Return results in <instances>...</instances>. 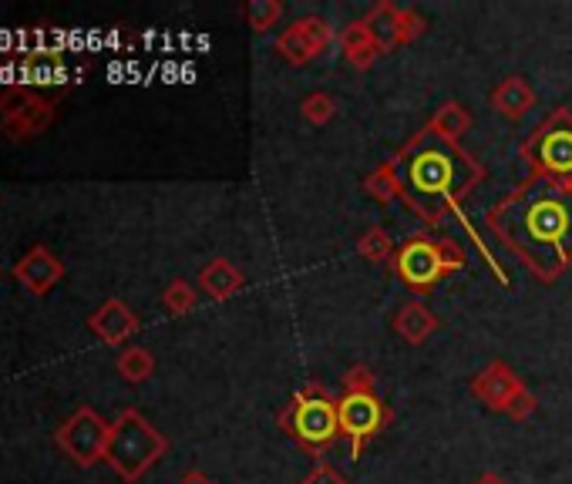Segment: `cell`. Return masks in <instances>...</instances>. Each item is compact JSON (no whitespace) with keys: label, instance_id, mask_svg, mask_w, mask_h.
<instances>
[{"label":"cell","instance_id":"obj_29","mask_svg":"<svg viewBox=\"0 0 572 484\" xmlns=\"http://www.w3.org/2000/svg\"><path fill=\"white\" fill-rule=\"evenodd\" d=\"M300 484H350L330 461H317L314 468H311V474H306Z\"/></svg>","mask_w":572,"mask_h":484},{"label":"cell","instance_id":"obj_33","mask_svg":"<svg viewBox=\"0 0 572 484\" xmlns=\"http://www.w3.org/2000/svg\"><path fill=\"white\" fill-rule=\"evenodd\" d=\"M562 186H565V189H569V192H572V179H569V182H562Z\"/></svg>","mask_w":572,"mask_h":484},{"label":"cell","instance_id":"obj_26","mask_svg":"<svg viewBox=\"0 0 572 484\" xmlns=\"http://www.w3.org/2000/svg\"><path fill=\"white\" fill-rule=\"evenodd\" d=\"M40 95H34L31 87H24V84H14V87H0V118H17V115H24L34 102H37Z\"/></svg>","mask_w":572,"mask_h":484},{"label":"cell","instance_id":"obj_3","mask_svg":"<svg viewBox=\"0 0 572 484\" xmlns=\"http://www.w3.org/2000/svg\"><path fill=\"white\" fill-rule=\"evenodd\" d=\"M280 430H287L290 441H296L303 451H311L317 461L337 445L340 437V414L337 398L320 383H303L290 404L277 414Z\"/></svg>","mask_w":572,"mask_h":484},{"label":"cell","instance_id":"obj_5","mask_svg":"<svg viewBox=\"0 0 572 484\" xmlns=\"http://www.w3.org/2000/svg\"><path fill=\"white\" fill-rule=\"evenodd\" d=\"M465 246L448 239V236H428V233H415L408 236L398 252H394L390 267L394 276H398L408 290L415 293H428L442 280L455 276L465 270Z\"/></svg>","mask_w":572,"mask_h":484},{"label":"cell","instance_id":"obj_6","mask_svg":"<svg viewBox=\"0 0 572 484\" xmlns=\"http://www.w3.org/2000/svg\"><path fill=\"white\" fill-rule=\"evenodd\" d=\"M518 158L525 162L533 179L569 182L572 179V111L556 108L542 118L518 145Z\"/></svg>","mask_w":572,"mask_h":484},{"label":"cell","instance_id":"obj_13","mask_svg":"<svg viewBox=\"0 0 572 484\" xmlns=\"http://www.w3.org/2000/svg\"><path fill=\"white\" fill-rule=\"evenodd\" d=\"M489 105L505 118V121H522L536 108V87L525 81L522 74L502 78L492 92H489Z\"/></svg>","mask_w":572,"mask_h":484},{"label":"cell","instance_id":"obj_22","mask_svg":"<svg viewBox=\"0 0 572 484\" xmlns=\"http://www.w3.org/2000/svg\"><path fill=\"white\" fill-rule=\"evenodd\" d=\"M354 246H358V256L367 259V262H387V259H394V252H398V243L390 239V233L384 226L364 229Z\"/></svg>","mask_w":572,"mask_h":484},{"label":"cell","instance_id":"obj_32","mask_svg":"<svg viewBox=\"0 0 572 484\" xmlns=\"http://www.w3.org/2000/svg\"><path fill=\"white\" fill-rule=\"evenodd\" d=\"M179 484H215V481H209L206 474H196V471H192V474H186Z\"/></svg>","mask_w":572,"mask_h":484},{"label":"cell","instance_id":"obj_4","mask_svg":"<svg viewBox=\"0 0 572 484\" xmlns=\"http://www.w3.org/2000/svg\"><path fill=\"white\" fill-rule=\"evenodd\" d=\"M165 455H168V437L136 408H125L112 421V441L105 461L125 484L142 481Z\"/></svg>","mask_w":572,"mask_h":484},{"label":"cell","instance_id":"obj_27","mask_svg":"<svg viewBox=\"0 0 572 484\" xmlns=\"http://www.w3.org/2000/svg\"><path fill=\"white\" fill-rule=\"evenodd\" d=\"M424 31H428V21L421 17V11L401 8V17H398V48H408V44H415Z\"/></svg>","mask_w":572,"mask_h":484},{"label":"cell","instance_id":"obj_11","mask_svg":"<svg viewBox=\"0 0 572 484\" xmlns=\"http://www.w3.org/2000/svg\"><path fill=\"white\" fill-rule=\"evenodd\" d=\"M65 276V267H61V259L48 249V246H34L27 249L21 259H17V267H14V280L34 293V296H44V293H51Z\"/></svg>","mask_w":572,"mask_h":484},{"label":"cell","instance_id":"obj_24","mask_svg":"<svg viewBox=\"0 0 572 484\" xmlns=\"http://www.w3.org/2000/svg\"><path fill=\"white\" fill-rule=\"evenodd\" d=\"M196 303H199V296H196V286H192L189 280H172V283L162 290V306H165L168 317H186V314H192Z\"/></svg>","mask_w":572,"mask_h":484},{"label":"cell","instance_id":"obj_23","mask_svg":"<svg viewBox=\"0 0 572 484\" xmlns=\"http://www.w3.org/2000/svg\"><path fill=\"white\" fill-rule=\"evenodd\" d=\"M283 0H249V4L243 8V14H246V24H249V31L253 34H267V31H273L280 21H283Z\"/></svg>","mask_w":572,"mask_h":484},{"label":"cell","instance_id":"obj_20","mask_svg":"<svg viewBox=\"0 0 572 484\" xmlns=\"http://www.w3.org/2000/svg\"><path fill=\"white\" fill-rule=\"evenodd\" d=\"M364 192H367L374 202H381V205H387V202H405V182H401L398 165H394L390 158L381 162V165L367 175V179H364Z\"/></svg>","mask_w":572,"mask_h":484},{"label":"cell","instance_id":"obj_19","mask_svg":"<svg viewBox=\"0 0 572 484\" xmlns=\"http://www.w3.org/2000/svg\"><path fill=\"white\" fill-rule=\"evenodd\" d=\"M398 17H401V8L390 4V0H381V4L367 8V14L361 17L367 24V31L374 34L381 55L398 51Z\"/></svg>","mask_w":572,"mask_h":484},{"label":"cell","instance_id":"obj_25","mask_svg":"<svg viewBox=\"0 0 572 484\" xmlns=\"http://www.w3.org/2000/svg\"><path fill=\"white\" fill-rule=\"evenodd\" d=\"M300 115H303L306 121H311L314 128H324V125L334 121V115H337V98L327 95V92L306 95V98L300 102Z\"/></svg>","mask_w":572,"mask_h":484},{"label":"cell","instance_id":"obj_7","mask_svg":"<svg viewBox=\"0 0 572 484\" xmlns=\"http://www.w3.org/2000/svg\"><path fill=\"white\" fill-rule=\"evenodd\" d=\"M58 448L65 458H71L78 468H92L105 461L108 441H112V424L95 408H78L55 434Z\"/></svg>","mask_w":572,"mask_h":484},{"label":"cell","instance_id":"obj_21","mask_svg":"<svg viewBox=\"0 0 572 484\" xmlns=\"http://www.w3.org/2000/svg\"><path fill=\"white\" fill-rule=\"evenodd\" d=\"M115 367H118V377L125 383H145L155 374V357H152L149 346H125L115 361Z\"/></svg>","mask_w":572,"mask_h":484},{"label":"cell","instance_id":"obj_30","mask_svg":"<svg viewBox=\"0 0 572 484\" xmlns=\"http://www.w3.org/2000/svg\"><path fill=\"white\" fill-rule=\"evenodd\" d=\"M536 408H539V401H536V393L529 390V387H525L522 393H518V398L512 401V408L505 411L512 421H529L533 414H536Z\"/></svg>","mask_w":572,"mask_h":484},{"label":"cell","instance_id":"obj_1","mask_svg":"<svg viewBox=\"0 0 572 484\" xmlns=\"http://www.w3.org/2000/svg\"><path fill=\"white\" fill-rule=\"evenodd\" d=\"M492 236L542 283L572 270V192L562 182L525 179L486 215Z\"/></svg>","mask_w":572,"mask_h":484},{"label":"cell","instance_id":"obj_16","mask_svg":"<svg viewBox=\"0 0 572 484\" xmlns=\"http://www.w3.org/2000/svg\"><path fill=\"white\" fill-rule=\"evenodd\" d=\"M394 333H398L408 346H421L437 333V317L421 299H408L401 310L394 314Z\"/></svg>","mask_w":572,"mask_h":484},{"label":"cell","instance_id":"obj_9","mask_svg":"<svg viewBox=\"0 0 572 484\" xmlns=\"http://www.w3.org/2000/svg\"><path fill=\"white\" fill-rule=\"evenodd\" d=\"M334 27L327 17H317V14H306V17H296L290 21L280 34H277V55L290 64V68H303L317 61L324 51L334 48Z\"/></svg>","mask_w":572,"mask_h":484},{"label":"cell","instance_id":"obj_15","mask_svg":"<svg viewBox=\"0 0 572 484\" xmlns=\"http://www.w3.org/2000/svg\"><path fill=\"white\" fill-rule=\"evenodd\" d=\"M243 286H246L243 270L236 267L233 259H226V256H219V259L206 262L202 273H199V290H202L209 299H215V303L233 299Z\"/></svg>","mask_w":572,"mask_h":484},{"label":"cell","instance_id":"obj_14","mask_svg":"<svg viewBox=\"0 0 572 484\" xmlns=\"http://www.w3.org/2000/svg\"><path fill=\"white\" fill-rule=\"evenodd\" d=\"M337 44H340V55H343L347 68H354V71H371L374 61L381 58L377 40H374V34L367 31L364 21H350L337 34Z\"/></svg>","mask_w":572,"mask_h":484},{"label":"cell","instance_id":"obj_31","mask_svg":"<svg viewBox=\"0 0 572 484\" xmlns=\"http://www.w3.org/2000/svg\"><path fill=\"white\" fill-rule=\"evenodd\" d=\"M471 484H509V481H505V477H502L499 471H486V474H478V477H475Z\"/></svg>","mask_w":572,"mask_h":484},{"label":"cell","instance_id":"obj_12","mask_svg":"<svg viewBox=\"0 0 572 484\" xmlns=\"http://www.w3.org/2000/svg\"><path fill=\"white\" fill-rule=\"evenodd\" d=\"M87 327H92V333L102 340V343H108V346H125L131 337L139 333V317H136V310L125 303V299H118V296H112V299H105L98 310L92 314V320H87Z\"/></svg>","mask_w":572,"mask_h":484},{"label":"cell","instance_id":"obj_8","mask_svg":"<svg viewBox=\"0 0 572 484\" xmlns=\"http://www.w3.org/2000/svg\"><path fill=\"white\" fill-rule=\"evenodd\" d=\"M337 414H340V437H347L350 445V461H358L364 448L390 424V408L377 393H340Z\"/></svg>","mask_w":572,"mask_h":484},{"label":"cell","instance_id":"obj_28","mask_svg":"<svg viewBox=\"0 0 572 484\" xmlns=\"http://www.w3.org/2000/svg\"><path fill=\"white\" fill-rule=\"evenodd\" d=\"M343 393H377V377L367 364H354L343 374Z\"/></svg>","mask_w":572,"mask_h":484},{"label":"cell","instance_id":"obj_18","mask_svg":"<svg viewBox=\"0 0 572 484\" xmlns=\"http://www.w3.org/2000/svg\"><path fill=\"white\" fill-rule=\"evenodd\" d=\"M51 121H55V102H48V98H37L24 115H17V118H0V131L11 139V142H27V139H34V135H40L44 128H51Z\"/></svg>","mask_w":572,"mask_h":484},{"label":"cell","instance_id":"obj_2","mask_svg":"<svg viewBox=\"0 0 572 484\" xmlns=\"http://www.w3.org/2000/svg\"><path fill=\"white\" fill-rule=\"evenodd\" d=\"M390 162L401 172L405 205L428 226H437L445 215H458V223H465L462 202L486 182V165L465 145L442 142L428 128L411 135Z\"/></svg>","mask_w":572,"mask_h":484},{"label":"cell","instance_id":"obj_17","mask_svg":"<svg viewBox=\"0 0 572 484\" xmlns=\"http://www.w3.org/2000/svg\"><path fill=\"white\" fill-rule=\"evenodd\" d=\"M471 125H475V118H471V111L462 105V102H455V98H448V102H442L434 108V115L428 118V131L431 135H437L442 142H452V145H462V139L471 131Z\"/></svg>","mask_w":572,"mask_h":484},{"label":"cell","instance_id":"obj_10","mask_svg":"<svg viewBox=\"0 0 572 484\" xmlns=\"http://www.w3.org/2000/svg\"><path fill=\"white\" fill-rule=\"evenodd\" d=\"M468 390H471V398H475L481 408H486V411L505 414V411L512 408V401L525 390V380H522L505 361H492L489 367H481V370L471 377Z\"/></svg>","mask_w":572,"mask_h":484}]
</instances>
